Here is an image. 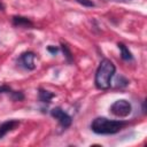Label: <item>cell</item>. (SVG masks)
Here are the masks:
<instances>
[{
	"instance_id": "obj_11",
	"label": "cell",
	"mask_w": 147,
	"mask_h": 147,
	"mask_svg": "<svg viewBox=\"0 0 147 147\" xmlns=\"http://www.w3.org/2000/svg\"><path fill=\"white\" fill-rule=\"evenodd\" d=\"M61 48H62L63 54L65 55V57H67L68 62H71V61H72V55H71V52H70L69 47H68L65 44H62V45H61Z\"/></svg>"
},
{
	"instance_id": "obj_6",
	"label": "cell",
	"mask_w": 147,
	"mask_h": 147,
	"mask_svg": "<svg viewBox=\"0 0 147 147\" xmlns=\"http://www.w3.org/2000/svg\"><path fill=\"white\" fill-rule=\"evenodd\" d=\"M18 119H7L0 124V139H2L7 133L14 131L18 125H20Z\"/></svg>"
},
{
	"instance_id": "obj_7",
	"label": "cell",
	"mask_w": 147,
	"mask_h": 147,
	"mask_svg": "<svg viewBox=\"0 0 147 147\" xmlns=\"http://www.w3.org/2000/svg\"><path fill=\"white\" fill-rule=\"evenodd\" d=\"M11 22L17 28H23V29H31V28H33V23L28 17H24V16L15 15V16L11 17Z\"/></svg>"
},
{
	"instance_id": "obj_13",
	"label": "cell",
	"mask_w": 147,
	"mask_h": 147,
	"mask_svg": "<svg viewBox=\"0 0 147 147\" xmlns=\"http://www.w3.org/2000/svg\"><path fill=\"white\" fill-rule=\"evenodd\" d=\"M11 92V87L8 85H1L0 86V93H10Z\"/></svg>"
},
{
	"instance_id": "obj_2",
	"label": "cell",
	"mask_w": 147,
	"mask_h": 147,
	"mask_svg": "<svg viewBox=\"0 0 147 147\" xmlns=\"http://www.w3.org/2000/svg\"><path fill=\"white\" fill-rule=\"evenodd\" d=\"M115 64L109 59H102L95 71L94 84L99 90H108L111 86V79L115 75Z\"/></svg>"
},
{
	"instance_id": "obj_5",
	"label": "cell",
	"mask_w": 147,
	"mask_h": 147,
	"mask_svg": "<svg viewBox=\"0 0 147 147\" xmlns=\"http://www.w3.org/2000/svg\"><path fill=\"white\" fill-rule=\"evenodd\" d=\"M34 59H36V54L33 52H24L22 53L18 59H17V64L18 67L23 68L24 70L31 71L36 69V64H34Z\"/></svg>"
},
{
	"instance_id": "obj_8",
	"label": "cell",
	"mask_w": 147,
	"mask_h": 147,
	"mask_svg": "<svg viewBox=\"0 0 147 147\" xmlns=\"http://www.w3.org/2000/svg\"><path fill=\"white\" fill-rule=\"evenodd\" d=\"M55 96V94L54 93H52V92H49V91H47V90H44V88H39V101L41 102V103H44V105H49V102H51V100L53 99Z\"/></svg>"
},
{
	"instance_id": "obj_16",
	"label": "cell",
	"mask_w": 147,
	"mask_h": 147,
	"mask_svg": "<svg viewBox=\"0 0 147 147\" xmlns=\"http://www.w3.org/2000/svg\"><path fill=\"white\" fill-rule=\"evenodd\" d=\"M0 10H1V11H3V10H5V5H3L1 1H0Z\"/></svg>"
},
{
	"instance_id": "obj_3",
	"label": "cell",
	"mask_w": 147,
	"mask_h": 147,
	"mask_svg": "<svg viewBox=\"0 0 147 147\" xmlns=\"http://www.w3.org/2000/svg\"><path fill=\"white\" fill-rule=\"evenodd\" d=\"M109 110H110V113H111L114 116L123 118V117H127V116L131 114V111H132V106H131V103H130L127 100H125V99H119V100H116V101L110 106Z\"/></svg>"
},
{
	"instance_id": "obj_1",
	"label": "cell",
	"mask_w": 147,
	"mask_h": 147,
	"mask_svg": "<svg viewBox=\"0 0 147 147\" xmlns=\"http://www.w3.org/2000/svg\"><path fill=\"white\" fill-rule=\"evenodd\" d=\"M129 123L123 119H109L107 117H95L91 124V130L96 134H115L123 130Z\"/></svg>"
},
{
	"instance_id": "obj_10",
	"label": "cell",
	"mask_w": 147,
	"mask_h": 147,
	"mask_svg": "<svg viewBox=\"0 0 147 147\" xmlns=\"http://www.w3.org/2000/svg\"><path fill=\"white\" fill-rule=\"evenodd\" d=\"M10 94V98L13 101H22L24 99V94L21 92V91H13L9 93Z\"/></svg>"
},
{
	"instance_id": "obj_14",
	"label": "cell",
	"mask_w": 147,
	"mask_h": 147,
	"mask_svg": "<svg viewBox=\"0 0 147 147\" xmlns=\"http://www.w3.org/2000/svg\"><path fill=\"white\" fill-rule=\"evenodd\" d=\"M47 51H48L51 54L55 55V54L59 52V47H55V46H53V45H49V46L47 47Z\"/></svg>"
},
{
	"instance_id": "obj_9",
	"label": "cell",
	"mask_w": 147,
	"mask_h": 147,
	"mask_svg": "<svg viewBox=\"0 0 147 147\" xmlns=\"http://www.w3.org/2000/svg\"><path fill=\"white\" fill-rule=\"evenodd\" d=\"M117 46H118V49L121 51V57H122V60H124V61H132L133 60L132 53L130 52V49L123 42H118Z\"/></svg>"
},
{
	"instance_id": "obj_12",
	"label": "cell",
	"mask_w": 147,
	"mask_h": 147,
	"mask_svg": "<svg viewBox=\"0 0 147 147\" xmlns=\"http://www.w3.org/2000/svg\"><path fill=\"white\" fill-rule=\"evenodd\" d=\"M76 2H78L79 5H82L83 7H87V8H92L95 6L93 0H75Z\"/></svg>"
},
{
	"instance_id": "obj_4",
	"label": "cell",
	"mask_w": 147,
	"mask_h": 147,
	"mask_svg": "<svg viewBox=\"0 0 147 147\" xmlns=\"http://www.w3.org/2000/svg\"><path fill=\"white\" fill-rule=\"evenodd\" d=\"M51 116H52L53 118H55V119L59 122V124H60L63 129L69 127V126L71 125V123H72V117H71L68 113H65L61 107H55V108H53V109L51 110Z\"/></svg>"
},
{
	"instance_id": "obj_15",
	"label": "cell",
	"mask_w": 147,
	"mask_h": 147,
	"mask_svg": "<svg viewBox=\"0 0 147 147\" xmlns=\"http://www.w3.org/2000/svg\"><path fill=\"white\" fill-rule=\"evenodd\" d=\"M103 1H113V2H122V3H129L132 0H103Z\"/></svg>"
}]
</instances>
